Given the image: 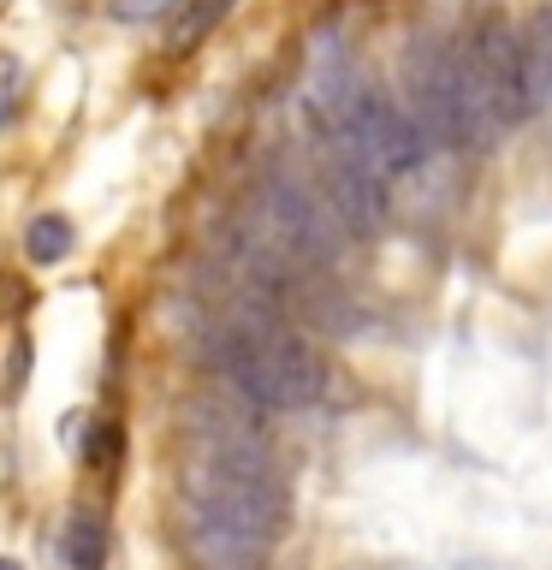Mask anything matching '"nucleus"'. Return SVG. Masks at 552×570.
I'll return each instance as SVG.
<instances>
[{"mask_svg": "<svg viewBox=\"0 0 552 570\" xmlns=\"http://www.w3.org/2000/svg\"><path fill=\"white\" fill-rule=\"evenodd\" d=\"M185 511L208 570H256L285 529V488L274 475V458L244 422L220 410H208V428H196Z\"/></svg>", "mask_w": 552, "mask_h": 570, "instance_id": "f257e3e1", "label": "nucleus"}, {"mask_svg": "<svg viewBox=\"0 0 552 570\" xmlns=\"http://www.w3.org/2000/svg\"><path fill=\"white\" fill-rule=\"evenodd\" d=\"M208 363L238 386V399L262 410H303L321 399L327 368H321L315 345L274 315H238L226 327H208Z\"/></svg>", "mask_w": 552, "mask_h": 570, "instance_id": "f03ea898", "label": "nucleus"}, {"mask_svg": "<svg viewBox=\"0 0 552 570\" xmlns=\"http://www.w3.org/2000/svg\"><path fill=\"white\" fill-rule=\"evenodd\" d=\"M410 119L427 137V149H452L470 155L487 137V119L470 96V78H463V53L445 42V36H416L410 48Z\"/></svg>", "mask_w": 552, "mask_h": 570, "instance_id": "7ed1b4c3", "label": "nucleus"}, {"mask_svg": "<svg viewBox=\"0 0 552 570\" xmlns=\"http://www.w3.org/2000/svg\"><path fill=\"white\" fill-rule=\"evenodd\" d=\"M457 53H463V78H470L481 119L499 125V131H516L534 114V83H529V60H523V36L511 30V18L499 7L475 12L470 42Z\"/></svg>", "mask_w": 552, "mask_h": 570, "instance_id": "20e7f679", "label": "nucleus"}, {"mask_svg": "<svg viewBox=\"0 0 552 570\" xmlns=\"http://www.w3.org/2000/svg\"><path fill=\"white\" fill-rule=\"evenodd\" d=\"M256 232L274 244V256L285 267H327L338 256V220L292 167H279V160L262 178V226Z\"/></svg>", "mask_w": 552, "mask_h": 570, "instance_id": "39448f33", "label": "nucleus"}, {"mask_svg": "<svg viewBox=\"0 0 552 570\" xmlns=\"http://www.w3.org/2000/svg\"><path fill=\"white\" fill-rule=\"evenodd\" d=\"M309 137H315V155H321V178H327V214L338 226H351L356 238H374V232L386 226L392 185L338 131H309Z\"/></svg>", "mask_w": 552, "mask_h": 570, "instance_id": "423d86ee", "label": "nucleus"}, {"mask_svg": "<svg viewBox=\"0 0 552 570\" xmlns=\"http://www.w3.org/2000/svg\"><path fill=\"white\" fill-rule=\"evenodd\" d=\"M60 547H66V564L71 570H101L107 564V523H101L96 511H78L66 523V541Z\"/></svg>", "mask_w": 552, "mask_h": 570, "instance_id": "0eeeda50", "label": "nucleus"}, {"mask_svg": "<svg viewBox=\"0 0 552 570\" xmlns=\"http://www.w3.org/2000/svg\"><path fill=\"white\" fill-rule=\"evenodd\" d=\"M226 12H231V0H190V7L172 18L167 48H172V53H190L196 42H203V36H214V24H220Z\"/></svg>", "mask_w": 552, "mask_h": 570, "instance_id": "6e6552de", "label": "nucleus"}, {"mask_svg": "<svg viewBox=\"0 0 552 570\" xmlns=\"http://www.w3.org/2000/svg\"><path fill=\"white\" fill-rule=\"evenodd\" d=\"M24 256L36 267H53L60 256H71V220L66 214H36V220L24 226Z\"/></svg>", "mask_w": 552, "mask_h": 570, "instance_id": "1a4fd4ad", "label": "nucleus"}, {"mask_svg": "<svg viewBox=\"0 0 552 570\" xmlns=\"http://www.w3.org/2000/svg\"><path fill=\"white\" fill-rule=\"evenodd\" d=\"M523 60H529V83H541V96L552 101V7H541V12L529 18Z\"/></svg>", "mask_w": 552, "mask_h": 570, "instance_id": "9d476101", "label": "nucleus"}, {"mask_svg": "<svg viewBox=\"0 0 552 570\" xmlns=\"http://www.w3.org/2000/svg\"><path fill=\"white\" fill-rule=\"evenodd\" d=\"M119 445H125V440H119V428H114V422H101L96 434H89L83 458H89V463H96V470H101V463H114V458H119Z\"/></svg>", "mask_w": 552, "mask_h": 570, "instance_id": "9b49d317", "label": "nucleus"}, {"mask_svg": "<svg viewBox=\"0 0 552 570\" xmlns=\"http://www.w3.org/2000/svg\"><path fill=\"white\" fill-rule=\"evenodd\" d=\"M178 0H114V18H125V24H142V18H160L172 12Z\"/></svg>", "mask_w": 552, "mask_h": 570, "instance_id": "f8f14e48", "label": "nucleus"}, {"mask_svg": "<svg viewBox=\"0 0 552 570\" xmlns=\"http://www.w3.org/2000/svg\"><path fill=\"white\" fill-rule=\"evenodd\" d=\"M0 570H24V564H18V559H0Z\"/></svg>", "mask_w": 552, "mask_h": 570, "instance_id": "ddd939ff", "label": "nucleus"}]
</instances>
